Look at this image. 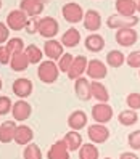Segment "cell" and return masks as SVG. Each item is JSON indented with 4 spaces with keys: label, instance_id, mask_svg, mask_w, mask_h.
I'll return each instance as SVG.
<instances>
[{
    "label": "cell",
    "instance_id": "cell-32",
    "mask_svg": "<svg viewBox=\"0 0 140 159\" xmlns=\"http://www.w3.org/2000/svg\"><path fill=\"white\" fill-rule=\"evenodd\" d=\"M23 157L24 159H42V151H40V148L34 143L26 145L24 151H23Z\"/></svg>",
    "mask_w": 140,
    "mask_h": 159
},
{
    "label": "cell",
    "instance_id": "cell-12",
    "mask_svg": "<svg viewBox=\"0 0 140 159\" xmlns=\"http://www.w3.org/2000/svg\"><path fill=\"white\" fill-rule=\"evenodd\" d=\"M138 39V34L134 27H124L116 31V42L121 47H132Z\"/></svg>",
    "mask_w": 140,
    "mask_h": 159
},
{
    "label": "cell",
    "instance_id": "cell-38",
    "mask_svg": "<svg viewBox=\"0 0 140 159\" xmlns=\"http://www.w3.org/2000/svg\"><path fill=\"white\" fill-rule=\"evenodd\" d=\"M12 53L7 48V45H0V64H10Z\"/></svg>",
    "mask_w": 140,
    "mask_h": 159
},
{
    "label": "cell",
    "instance_id": "cell-14",
    "mask_svg": "<svg viewBox=\"0 0 140 159\" xmlns=\"http://www.w3.org/2000/svg\"><path fill=\"white\" fill-rule=\"evenodd\" d=\"M90 80L86 77H79L74 80V92H76V97L82 101H89L92 98V87H90Z\"/></svg>",
    "mask_w": 140,
    "mask_h": 159
},
{
    "label": "cell",
    "instance_id": "cell-39",
    "mask_svg": "<svg viewBox=\"0 0 140 159\" xmlns=\"http://www.w3.org/2000/svg\"><path fill=\"white\" fill-rule=\"evenodd\" d=\"M39 18H29V21H27V26H26V31L27 34H35V32H39Z\"/></svg>",
    "mask_w": 140,
    "mask_h": 159
},
{
    "label": "cell",
    "instance_id": "cell-7",
    "mask_svg": "<svg viewBox=\"0 0 140 159\" xmlns=\"http://www.w3.org/2000/svg\"><path fill=\"white\" fill-rule=\"evenodd\" d=\"M86 74L90 80H103L108 74V68H106V64L100 60H89Z\"/></svg>",
    "mask_w": 140,
    "mask_h": 159
},
{
    "label": "cell",
    "instance_id": "cell-6",
    "mask_svg": "<svg viewBox=\"0 0 140 159\" xmlns=\"http://www.w3.org/2000/svg\"><path fill=\"white\" fill-rule=\"evenodd\" d=\"M60 31V26H58V21L52 16H45V18H40L39 21V34L45 39H53L55 35L58 34Z\"/></svg>",
    "mask_w": 140,
    "mask_h": 159
},
{
    "label": "cell",
    "instance_id": "cell-22",
    "mask_svg": "<svg viewBox=\"0 0 140 159\" xmlns=\"http://www.w3.org/2000/svg\"><path fill=\"white\" fill-rule=\"evenodd\" d=\"M84 43H86V48L89 52H92V53H98V52H101L105 48V39L100 34H97V32L87 35Z\"/></svg>",
    "mask_w": 140,
    "mask_h": 159
},
{
    "label": "cell",
    "instance_id": "cell-43",
    "mask_svg": "<svg viewBox=\"0 0 140 159\" xmlns=\"http://www.w3.org/2000/svg\"><path fill=\"white\" fill-rule=\"evenodd\" d=\"M2 85H3V84H2V79H0V90H2Z\"/></svg>",
    "mask_w": 140,
    "mask_h": 159
},
{
    "label": "cell",
    "instance_id": "cell-40",
    "mask_svg": "<svg viewBox=\"0 0 140 159\" xmlns=\"http://www.w3.org/2000/svg\"><path fill=\"white\" fill-rule=\"evenodd\" d=\"M8 40H10V27L0 23V45H3Z\"/></svg>",
    "mask_w": 140,
    "mask_h": 159
},
{
    "label": "cell",
    "instance_id": "cell-25",
    "mask_svg": "<svg viewBox=\"0 0 140 159\" xmlns=\"http://www.w3.org/2000/svg\"><path fill=\"white\" fill-rule=\"evenodd\" d=\"M63 47H68V48H74L77 47L81 42V32L76 29V27H69V29L61 35V40Z\"/></svg>",
    "mask_w": 140,
    "mask_h": 159
},
{
    "label": "cell",
    "instance_id": "cell-24",
    "mask_svg": "<svg viewBox=\"0 0 140 159\" xmlns=\"http://www.w3.org/2000/svg\"><path fill=\"white\" fill-rule=\"evenodd\" d=\"M61 140L64 142V145L68 146L69 151H79V148L84 145L82 143V135L77 130H71V132H68Z\"/></svg>",
    "mask_w": 140,
    "mask_h": 159
},
{
    "label": "cell",
    "instance_id": "cell-1",
    "mask_svg": "<svg viewBox=\"0 0 140 159\" xmlns=\"http://www.w3.org/2000/svg\"><path fill=\"white\" fill-rule=\"evenodd\" d=\"M60 68L57 61H52V60H47V61H42L37 68V77L39 80H42L44 84H53L58 80V76H60Z\"/></svg>",
    "mask_w": 140,
    "mask_h": 159
},
{
    "label": "cell",
    "instance_id": "cell-44",
    "mask_svg": "<svg viewBox=\"0 0 140 159\" xmlns=\"http://www.w3.org/2000/svg\"><path fill=\"white\" fill-rule=\"evenodd\" d=\"M0 10H2V0H0Z\"/></svg>",
    "mask_w": 140,
    "mask_h": 159
},
{
    "label": "cell",
    "instance_id": "cell-2",
    "mask_svg": "<svg viewBox=\"0 0 140 159\" xmlns=\"http://www.w3.org/2000/svg\"><path fill=\"white\" fill-rule=\"evenodd\" d=\"M113 106H110L108 103H97L92 108V117L97 124H108L113 119Z\"/></svg>",
    "mask_w": 140,
    "mask_h": 159
},
{
    "label": "cell",
    "instance_id": "cell-30",
    "mask_svg": "<svg viewBox=\"0 0 140 159\" xmlns=\"http://www.w3.org/2000/svg\"><path fill=\"white\" fill-rule=\"evenodd\" d=\"M24 53H26V57H27V60H29L31 64H40V63H42L44 52H42L37 45H27L26 50H24Z\"/></svg>",
    "mask_w": 140,
    "mask_h": 159
},
{
    "label": "cell",
    "instance_id": "cell-11",
    "mask_svg": "<svg viewBox=\"0 0 140 159\" xmlns=\"http://www.w3.org/2000/svg\"><path fill=\"white\" fill-rule=\"evenodd\" d=\"M87 64H89L87 57H84V55L76 57V58H74V61H72V64H71L69 71H68V77L71 80H76V79L82 77L84 74L87 72Z\"/></svg>",
    "mask_w": 140,
    "mask_h": 159
},
{
    "label": "cell",
    "instance_id": "cell-34",
    "mask_svg": "<svg viewBox=\"0 0 140 159\" xmlns=\"http://www.w3.org/2000/svg\"><path fill=\"white\" fill-rule=\"evenodd\" d=\"M12 109H13L12 98L2 95V97H0V116H7L8 113H12Z\"/></svg>",
    "mask_w": 140,
    "mask_h": 159
},
{
    "label": "cell",
    "instance_id": "cell-26",
    "mask_svg": "<svg viewBox=\"0 0 140 159\" xmlns=\"http://www.w3.org/2000/svg\"><path fill=\"white\" fill-rule=\"evenodd\" d=\"M29 60H27L26 53L24 52H20V53H15L12 55V60H10V68L16 72H23L27 69V66H29Z\"/></svg>",
    "mask_w": 140,
    "mask_h": 159
},
{
    "label": "cell",
    "instance_id": "cell-19",
    "mask_svg": "<svg viewBox=\"0 0 140 159\" xmlns=\"http://www.w3.org/2000/svg\"><path fill=\"white\" fill-rule=\"evenodd\" d=\"M101 26V16L97 10H89L84 15V27L90 32H95Z\"/></svg>",
    "mask_w": 140,
    "mask_h": 159
},
{
    "label": "cell",
    "instance_id": "cell-45",
    "mask_svg": "<svg viewBox=\"0 0 140 159\" xmlns=\"http://www.w3.org/2000/svg\"><path fill=\"white\" fill-rule=\"evenodd\" d=\"M105 159H111V157H105Z\"/></svg>",
    "mask_w": 140,
    "mask_h": 159
},
{
    "label": "cell",
    "instance_id": "cell-20",
    "mask_svg": "<svg viewBox=\"0 0 140 159\" xmlns=\"http://www.w3.org/2000/svg\"><path fill=\"white\" fill-rule=\"evenodd\" d=\"M34 138V132L29 125H18L16 127V134H15V143L16 145H29Z\"/></svg>",
    "mask_w": 140,
    "mask_h": 159
},
{
    "label": "cell",
    "instance_id": "cell-27",
    "mask_svg": "<svg viewBox=\"0 0 140 159\" xmlns=\"http://www.w3.org/2000/svg\"><path fill=\"white\" fill-rule=\"evenodd\" d=\"M100 151L95 143H84L79 148V159H98Z\"/></svg>",
    "mask_w": 140,
    "mask_h": 159
},
{
    "label": "cell",
    "instance_id": "cell-36",
    "mask_svg": "<svg viewBox=\"0 0 140 159\" xmlns=\"http://www.w3.org/2000/svg\"><path fill=\"white\" fill-rule=\"evenodd\" d=\"M127 145L135 149V151H138L140 149V130H135V132H130L129 137H127Z\"/></svg>",
    "mask_w": 140,
    "mask_h": 159
},
{
    "label": "cell",
    "instance_id": "cell-35",
    "mask_svg": "<svg viewBox=\"0 0 140 159\" xmlns=\"http://www.w3.org/2000/svg\"><path fill=\"white\" fill-rule=\"evenodd\" d=\"M126 103H127L129 109H134V111L140 109V93H137V92L129 93L126 98Z\"/></svg>",
    "mask_w": 140,
    "mask_h": 159
},
{
    "label": "cell",
    "instance_id": "cell-9",
    "mask_svg": "<svg viewBox=\"0 0 140 159\" xmlns=\"http://www.w3.org/2000/svg\"><path fill=\"white\" fill-rule=\"evenodd\" d=\"M61 13H63L64 20H66L68 23H71V24H76V23L82 21L84 15H86L79 3H66L61 8Z\"/></svg>",
    "mask_w": 140,
    "mask_h": 159
},
{
    "label": "cell",
    "instance_id": "cell-5",
    "mask_svg": "<svg viewBox=\"0 0 140 159\" xmlns=\"http://www.w3.org/2000/svg\"><path fill=\"white\" fill-rule=\"evenodd\" d=\"M111 29H124V27H134L138 24V16H123V15H111L106 21Z\"/></svg>",
    "mask_w": 140,
    "mask_h": 159
},
{
    "label": "cell",
    "instance_id": "cell-15",
    "mask_svg": "<svg viewBox=\"0 0 140 159\" xmlns=\"http://www.w3.org/2000/svg\"><path fill=\"white\" fill-rule=\"evenodd\" d=\"M16 120H5L0 124V143H12L15 142L16 134Z\"/></svg>",
    "mask_w": 140,
    "mask_h": 159
},
{
    "label": "cell",
    "instance_id": "cell-28",
    "mask_svg": "<svg viewBox=\"0 0 140 159\" xmlns=\"http://www.w3.org/2000/svg\"><path fill=\"white\" fill-rule=\"evenodd\" d=\"M126 63V55L121 50H111L106 55V64L111 68H121Z\"/></svg>",
    "mask_w": 140,
    "mask_h": 159
},
{
    "label": "cell",
    "instance_id": "cell-17",
    "mask_svg": "<svg viewBox=\"0 0 140 159\" xmlns=\"http://www.w3.org/2000/svg\"><path fill=\"white\" fill-rule=\"evenodd\" d=\"M87 114L84 113V111H81V109H76V111H72V113L69 114V117H68V125H69V129L71 130H82L84 127L87 125Z\"/></svg>",
    "mask_w": 140,
    "mask_h": 159
},
{
    "label": "cell",
    "instance_id": "cell-42",
    "mask_svg": "<svg viewBox=\"0 0 140 159\" xmlns=\"http://www.w3.org/2000/svg\"><path fill=\"white\" fill-rule=\"evenodd\" d=\"M137 11H140V0H137Z\"/></svg>",
    "mask_w": 140,
    "mask_h": 159
},
{
    "label": "cell",
    "instance_id": "cell-8",
    "mask_svg": "<svg viewBox=\"0 0 140 159\" xmlns=\"http://www.w3.org/2000/svg\"><path fill=\"white\" fill-rule=\"evenodd\" d=\"M12 90L13 93L20 98V100H26L27 97L32 95V90H34V84L32 80L26 79V77H21V79H16L12 85Z\"/></svg>",
    "mask_w": 140,
    "mask_h": 159
},
{
    "label": "cell",
    "instance_id": "cell-16",
    "mask_svg": "<svg viewBox=\"0 0 140 159\" xmlns=\"http://www.w3.org/2000/svg\"><path fill=\"white\" fill-rule=\"evenodd\" d=\"M20 8L29 18H35L44 11V2L42 0H21Z\"/></svg>",
    "mask_w": 140,
    "mask_h": 159
},
{
    "label": "cell",
    "instance_id": "cell-33",
    "mask_svg": "<svg viewBox=\"0 0 140 159\" xmlns=\"http://www.w3.org/2000/svg\"><path fill=\"white\" fill-rule=\"evenodd\" d=\"M72 61H74V57L71 53H64L63 57L58 60V68H60V71L61 72H66L68 74V71H69V68H71V64H72Z\"/></svg>",
    "mask_w": 140,
    "mask_h": 159
},
{
    "label": "cell",
    "instance_id": "cell-41",
    "mask_svg": "<svg viewBox=\"0 0 140 159\" xmlns=\"http://www.w3.org/2000/svg\"><path fill=\"white\" fill-rule=\"evenodd\" d=\"M119 159H140L134 151H126V153H121Z\"/></svg>",
    "mask_w": 140,
    "mask_h": 159
},
{
    "label": "cell",
    "instance_id": "cell-10",
    "mask_svg": "<svg viewBox=\"0 0 140 159\" xmlns=\"http://www.w3.org/2000/svg\"><path fill=\"white\" fill-rule=\"evenodd\" d=\"M12 114H13V119L16 122H24L32 114V106L26 100H18L16 103H13Z\"/></svg>",
    "mask_w": 140,
    "mask_h": 159
},
{
    "label": "cell",
    "instance_id": "cell-4",
    "mask_svg": "<svg viewBox=\"0 0 140 159\" xmlns=\"http://www.w3.org/2000/svg\"><path fill=\"white\" fill-rule=\"evenodd\" d=\"M87 135H89V140L95 145H100V143H105L106 140L110 138V130L105 124H92L89 125L87 129Z\"/></svg>",
    "mask_w": 140,
    "mask_h": 159
},
{
    "label": "cell",
    "instance_id": "cell-13",
    "mask_svg": "<svg viewBox=\"0 0 140 159\" xmlns=\"http://www.w3.org/2000/svg\"><path fill=\"white\" fill-rule=\"evenodd\" d=\"M44 53H45V57L52 60V61H58L64 52H63V43L58 42V40H55V39H49L45 43H44Z\"/></svg>",
    "mask_w": 140,
    "mask_h": 159
},
{
    "label": "cell",
    "instance_id": "cell-37",
    "mask_svg": "<svg viewBox=\"0 0 140 159\" xmlns=\"http://www.w3.org/2000/svg\"><path fill=\"white\" fill-rule=\"evenodd\" d=\"M126 63L129 64V68H138L140 69V50L129 53L126 57Z\"/></svg>",
    "mask_w": 140,
    "mask_h": 159
},
{
    "label": "cell",
    "instance_id": "cell-23",
    "mask_svg": "<svg viewBox=\"0 0 140 159\" xmlns=\"http://www.w3.org/2000/svg\"><path fill=\"white\" fill-rule=\"evenodd\" d=\"M114 7H116L118 15H123V16H135L137 2H134V0H116Z\"/></svg>",
    "mask_w": 140,
    "mask_h": 159
},
{
    "label": "cell",
    "instance_id": "cell-31",
    "mask_svg": "<svg viewBox=\"0 0 140 159\" xmlns=\"http://www.w3.org/2000/svg\"><path fill=\"white\" fill-rule=\"evenodd\" d=\"M7 48L10 50L12 55L15 53H20V52H24L26 50V45H24V40L20 39V37H13V39H10L7 42Z\"/></svg>",
    "mask_w": 140,
    "mask_h": 159
},
{
    "label": "cell",
    "instance_id": "cell-3",
    "mask_svg": "<svg viewBox=\"0 0 140 159\" xmlns=\"http://www.w3.org/2000/svg\"><path fill=\"white\" fill-rule=\"evenodd\" d=\"M27 21H29V16H27V15L21 10V8H20V10L10 11V13H8V16H7V26L10 27L12 31L26 29Z\"/></svg>",
    "mask_w": 140,
    "mask_h": 159
},
{
    "label": "cell",
    "instance_id": "cell-18",
    "mask_svg": "<svg viewBox=\"0 0 140 159\" xmlns=\"http://www.w3.org/2000/svg\"><path fill=\"white\" fill-rule=\"evenodd\" d=\"M47 157L49 159H69V149L64 145L63 140H58L47 151Z\"/></svg>",
    "mask_w": 140,
    "mask_h": 159
},
{
    "label": "cell",
    "instance_id": "cell-29",
    "mask_svg": "<svg viewBox=\"0 0 140 159\" xmlns=\"http://www.w3.org/2000/svg\"><path fill=\"white\" fill-rule=\"evenodd\" d=\"M118 120H119V124L124 125V127L134 125L137 120H138L137 111H134V109H124V111H121V113L118 114Z\"/></svg>",
    "mask_w": 140,
    "mask_h": 159
},
{
    "label": "cell",
    "instance_id": "cell-21",
    "mask_svg": "<svg viewBox=\"0 0 140 159\" xmlns=\"http://www.w3.org/2000/svg\"><path fill=\"white\" fill-rule=\"evenodd\" d=\"M92 98H95L98 103H108L110 100V92L105 87V84H101L100 80H92Z\"/></svg>",
    "mask_w": 140,
    "mask_h": 159
},
{
    "label": "cell",
    "instance_id": "cell-46",
    "mask_svg": "<svg viewBox=\"0 0 140 159\" xmlns=\"http://www.w3.org/2000/svg\"><path fill=\"white\" fill-rule=\"evenodd\" d=\"M138 76H140V71H138Z\"/></svg>",
    "mask_w": 140,
    "mask_h": 159
},
{
    "label": "cell",
    "instance_id": "cell-47",
    "mask_svg": "<svg viewBox=\"0 0 140 159\" xmlns=\"http://www.w3.org/2000/svg\"><path fill=\"white\" fill-rule=\"evenodd\" d=\"M0 124H2V122H0Z\"/></svg>",
    "mask_w": 140,
    "mask_h": 159
}]
</instances>
